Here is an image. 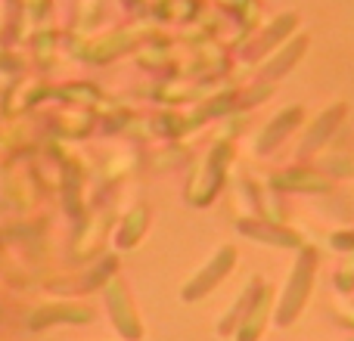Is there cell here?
<instances>
[{
  "instance_id": "2",
  "label": "cell",
  "mask_w": 354,
  "mask_h": 341,
  "mask_svg": "<svg viewBox=\"0 0 354 341\" xmlns=\"http://www.w3.org/2000/svg\"><path fill=\"white\" fill-rule=\"evenodd\" d=\"M230 264H233V251H221V255L214 257V264H212V267H208V276H205V280H202V276H199V280H196L193 286H187V292H183V298H187V301L202 298V295H205L208 289H212L214 282H218L221 276L227 273V270H230Z\"/></svg>"
},
{
  "instance_id": "1",
  "label": "cell",
  "mask_w": 354,
  "mask_h": 341,
  "mask_svg": "<svg viewBox=\"0 0 354 341\" xmlns=\"http://www.w3.org/2000/svg\"><path fill=\"white\" fill-rule=\"evenodd\" d=\"M311 267H314V255L308 251L305 261H299L292 282H289V289H286V301H283V307H280V326H289L295 313L305 307L308 289H311Z\"/></svg>"
}]
</instances>
